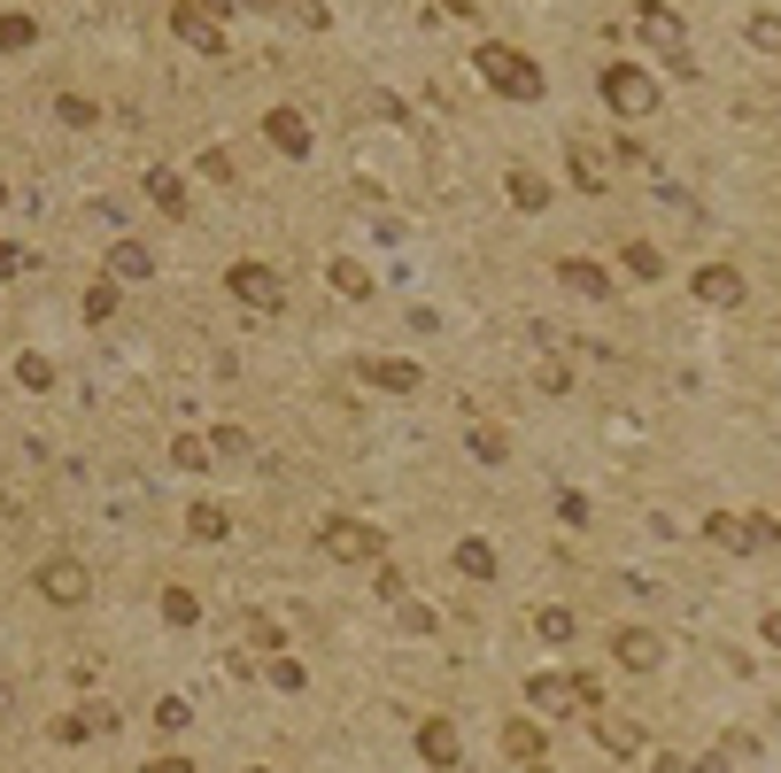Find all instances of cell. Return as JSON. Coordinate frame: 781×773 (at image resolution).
I'll return each mask as SVG.
<instances>
[{
	"instance_id": "6da1fadb",
	"label": "cell",
	"mask_w": 781,
	"mask_h": 773,
	"mask_svg": "<svg viewBox=\"0 0 781 773\" xmlns=\"http://www.w3.org/2000/svg\"><path fill=\"white\" fill-rule=\"evenodd\" d=\"M472 70H480V86L503 93V101H542V93H550V86H542V62L518 54V47H503V39H480V47H472Z\"/></svg>"
},
{
	"instance_id": "7a4b0ae2",
	"label": "cell",
	"mask_w": 781,
	"mask_h": 773,
	"mask_svg": "<svg viewBox=\"0 0 781 773\" xmlns=\"http://www.w3.org/2000/svg\"><path fill=\"white\" fill-rule=\"evenodd\" d=\"M596 101H604L620 125H642V117H658V109H665V86H658L642 62H626V54H620V62H604V70H596Z\"/></svg>"
},
{
	"instance_id": "3957f363",
	"label": "cell",
	"mask_w": 781,
	"mask_h": 773,
	"mask_svg": "<svg viewBox=\"0 0 781 773\" xmlns=\"http://www.w3.org/2000/svg\"><path fill=\"white\" fill-rule=\"evenodd\" d=\"M310 542H317V557H325V565H364V573H372V565L387 557V534H379L372 518H348V511H325Z\"/></svg>"
},
{
	"instance_id": "277c9868",
	"label": "cell",
	"mask_w": 781,
	"mask_h": 773,
	"mask_svg": "<svg viewBox=\"0 0 781 773\" xmlns=\"http://www.w3.org/2000/svg\"><path fill=\"white\" fill-rule=\"evenodd\" d=\"M634 31H642V47L673 70V78H696V54H689V23L665 8V0H634Z\"/></svg>"
},
{
	"instance_id": "5b68a950",
	"label": "cell",
	"mask_w": 781,
	"mask_h": 773,
	"mask_svg": "<svg viewBox=\"0 0 781 773\" xmlns=\"http://www.w3.org/2000/svg\"><path fill=\"white\" fill-rule=\"evenodd\" d=\"M526 704H534L542 720L604 712V681H596V673H534V681H526Z\"/></svg>"
},
{
	"instance_id": "8992f818",
	"label": "cell",
	"mask_w": 781,
	"mask_h": 773,
	"mask_svg": "<svg viewBox=\"0 0 781 773\" xmlns=\"http://www.w3.org/2000/svg\"><path fill=\"white\" fill-rule=\"evenodd\" d=\"M225 295L240 309H256V317H279V309H287V279H279L271 264H248V256H240V264L225 271Z\"/></svg>"
},
{
	"instance_id": "52a82bcc",
	"label": "cell",
	"mask_w": 781,
	"mask_h": 773,
	"mask_svg": "<svg viewBox=\"0 0 781 773\" xmlns=\"http://www.w3.org/2000/svg\"><path fill=\"white\" fill-rule=\"evenodd\" d=\"M704 534H712L728 557H751V549H774L781 542L774 518H735V511H704Z\"/></svg>"
},
{
	"instance_id": "ba28073f",
	"label": "cell",
	"mask_w": 781,
	"mask_h": 773,
	"mask_svg": "<svg viewBox=\"0 0 781 773\" xmlns=\"http://www.w3.org/2000/svg\"><path fill=\"white\" fill-rule=\"evenodd\" d=\"M39 596H47V604H62V612H78V604L93 596V581H86V565H78V557H47V565H39Z\"/></svg>"
},
{
	"instance_id": "9c48e42d",
	"label": "cell",
	"mask_w": 781,
	"mask_h": 773,
	"mask_svg": "<svg viewBox=\"0 0 781 773\" xmlns=\"http://www.w3.org/2000/svg\"><path fill=\"white\" fill-rule=\"evenodd\" d=\"M565 178H573L589 201H604V194H612V162H604V148H596V140H565Z\"/></svg>"
},
{
	"instance_id": "30bf717a",
	"label": "cell",
	"mask_w": 781,
	"mask_h": 773,
	"mask_svg": "<svg viewBox=\"0 0 781 773\" xmlns=\"http://www.w3.org/2000/svg\"><path fill=\"white\" fill-rule=\"evenodd\" d=\"M612 657H620V673H658L665 665V634L658 626H620L612 634Z\"/></svg>"
},
{
	"instance_id": "8fae6325",
	"label": "cell",
	"mask_w": 781,
	"mask_h": 773,
	"mask_svg": "<svg viewBox=\"0 0 781 773\" xmlns=\"http://www.w3.org/2000/svg\"><path fill=\"white\" fill-rule=\"evenodd\" d=\"M557 287L581 295V303H612V295H620V279H612L604 264H589V256H557Z\"/></svg>"
},
{
	"instance_id": "7c38bea8",
	"label": "cell",
	"mask_w": 781,
	"mask_h": 773,
	"mask_svg": "<svg viewBox=\"0 0 781 773\" xmlns=\"http://www.w3.org/2000/svg\"><path fill=\"white\" fill-rule=\"evenodd\" d=\"M689 287H696V303H704V309H743V295H751L735 264H696V279H689Z\"/></svg>"
},
{
	"instance_id": "4fadbf2b",
	"label": "cell",
	"mask_w": 781,
	"mask_h": 773,
	"mask_svg": "<svg viewBox=\"0 0 781 773\" xmlns=\"http://www.w3.org/2000/svg\"><path fill=\"white\" fill-rule=\"evenodd\" d=\"M418 759H426L434 773L465 766V735H457V720H442V712H434V720L418 727Z\"/></svg>"
},
{
	"instance_id": "5bb4252c",
	"label": "cell",
	"mask_w": 781,
	"mask_h": 773,
	"mask_svg": "<svg viewBox=\"0 0 781 773\" xmlns=\"http://www.w3.org/2000/svg\"><path fill=\"white\" fill-rule=\"evenodd\" d=\"M264 140L287 155V162H303V155H310V117H303L295 101H279V109L264 117Z\"/></svg>"
},
{
	"instance_id": "9a60e30c",
	"label": "cell",
	"mask_w": 781,
	"mask_h": 773,
	"mask_svg": "<svg viewBox=\"0 0 781 773\" xmlns=\"http://www.w3.org/2000/svg\"><path fill=\"white\" fill-rule=\"evenodd\" d=\"M589 727H596V743H604L612 759H642V751H650L642 720H626V712H589Z\"/></svg>"
},
{
	"instance_id": "2e32d148",
	"label": "cell",
	"mask_w": 781,
	"mask_h": 773,
	"mask_svg": "<svg viewBox=\"0 0 781 773\" xmlns=\"http://www.w3.org/2000/svg\"><path fill=\"white\" fill-rule=\"evenodd\" d=\"M503 194H511V209H518V217H542V209L557 201V186H550V178H542L534 162H511V178H503Z\"/></svg>"
},
{
	"instance_id": "e0dca14e",
	"label": "cell",
	"mask_w": 781,
	"mask_h": 773,
	"mask_svg": "<svg viewBox=\"0 0 781 773\" xmlns=\"http://www.w3.org/2000/svg\"><path fill=\"white\" fill-rule=\"evenodd\" d=\"M364 387H379V395H418L426 371H418L411 356H372V364H364Z\"/></svg>"
},
{
	"instance_id": "ac0fdd59",
	"label": "cell",
	"mask_w": 781,
	"mask_h": 773,
	"mask_svg": "<svg viewBox=\"0 0 781 773\" xmlns=\"http://www.w3.org/2000/svg\"><path fill=\"white\" fill-rule=\"evenodd\" d=\"M325 287H333L340 303H372V287H379V279H372V264H356V256H333V264H325Z\"/></svg>"
},
{
	"instance_id": "d6986e66",
	"label": "cell",
	"mask_w": 781,
	"mask_h": 773,
	"mask_svg": "<svg viewBox=\"0 0 781 773\" xmlns=\"http://www.w3.org/2000/svg\"><path fill=\"white\" fill-rule=\"evenodd\" d=\"M170 31H178L194 54H225V23H209V16H194V8H170Z\"/></svg>"
},
{
	"instance_id": "ffe728a7",
	"label": "cell",
	"mask_w": 781,
	"mask_h": 773,
	"mask_svg": "<svg viewBox=\"0 0 781 773\" xmlns=\"http://www.w3.org/2000/svg\"><path fill=\"white\" fill-rule=\"evenodd\" d=\"M148 201H156L162 217H186V209H194V194H186V178H178L170 162H156V170H148Z\"/></svg>"
},
{
	"instance_id": "44dd1931",
	"label": "cell",
	"mask_w": 781,
	"mask_h": 773,
	"mask_svg": "<svg viewBox=\"0 0 781 773\" xmlns=\"http://www.w3.org/2000/svg\"><path fill=\"white\" fill-rule=\"evenodd\" d=\"M449 565H457L465 581H495V542H487V534H465V542L449 549Z\"/></svg>"
},
{
	"instance_id": "7402d4cb",
	"label": "cell",
	"mask_w": 781,
	"mask_h": 773,
	"mask_svg": "<svg viewBox=\"0 0 781 773\" xmlns=\"http://www.w3.org/2000/svg\"><path fill=\"white\" fill-rule=\"evenodd\" d=\"M620 264H626V279H642V287H658V279H665V248H658V240H626Z\"/></svg>"
},
{
	"instance_id": "603a6c76",
	"label": "cell",
	"mask_w": 781,
	"mask_h": 773,
	"mask_svg": "<svg viewBox=\"0 0 781 773\" xmlns=\"http://www.w3.org/2000/svg\"><path fill=\"white\" fill-rule=\"evenodd\" d=\"M109 279H132V287H140V279H156V256H148L140 240H117V248H109Z\"/></svg>"
},
{
	"instance_id": "cb8c5ba5",
	"label": "cell",
	"mask_w": 781,
	"mask_h": 773,
	"mask_svg": "<svg viewBox=\"0 0 781 773\" xmlns=\"http://www.w3.org/2000/svg\"><path fill=\"white\" fill-rule=\"evenodd\" d=\"M503 751H511V759H526V766H534V759H550L542 720H511V727H503Z\"/></svg>"
},
{
	"instance_id": "d4e9b609",
	"label": "cell",
	"mask_w": 781,
	"mask_h": 773,
	"mask_svg": "<svg viewBox=\"0 0 781 773\" xmlns=\"http://www.w3.org/2000/svg\"><path fill=\"white\" fill-rule=\"evenodd\" d=\"M573 634H581V618L565 612V604H542V612H534V642H550V650H565Z\"/></svg>"
},
{
	"instance_id": "484cf974",
	"label": "cell",
	"mask_w": 781,
	"mask_h": 773,
	"mask_svg": "<svg viewBox=\"0 0 781 773\" xmlns=\"http://www.w3.org/2000/svg\"><path fill=\"white\" fill-rule=\"evenodd\" d=\"M186 534H194V542H225V534H233V511H225V503H194V511H186Z\"/></svg>"
},
{
	"instance_id": "4316f807",
	"label": "cell",
	"mask_w": 781,
	"mask_h": 773,
	"mask_svg": "<svg viewBox=\"0 0 781 773\" xmlns=\"http://www.w3.org/2000/svg\"><path fill=\"white\" fill-rule=\"evenodd\" d=\"M240 634H248V650H271V657L287 650V626H279L271 612H248V618H240Z\"/></svg>"
},
{
	"instance_id": "83f0119b",
	"label": "cell",
	"mask_w": 781,
	"mask_h": 773,
	"mask_svg": "<svg viewBox=\"0 0 781 773\" xmlns=\"http://www.w3.org/2000/svg\"><path fill=\"white\" fill-rule=\"evenodd\" d=\"M743 39H751L759 54H781V16H774V8H759V16H743Z\"/></svg>"
},
{
	"instance_id": "f1b7e54d",
	"label": "cell",
	"mask_w": 781,
	"mask_h": 773,
	"mask_svg": "<svg viewBox=\"0 0 781 773\" xmlns=\"http://www.w3.org/2000/svg\"><path fill=\"white\" fill-rule=\"evenodd\" d=\"M162 618L170 626H201V596L194 588H162Z\"/></svg>"
},
{
	"instance_id": "f546056e",
	"label": "cell",
	"mask_w": 781,
	"mask_h": 773,
	"mask_svg": "<svg viewBox=\"0 0 781 773\" xmlns=\"http://www.w3.org/2000/svg\"><path fill=\"white\" fill-rule=\"evenodd\" d=\"M16 379H23L31 395H47V387H55V364H47L39 348H23V356H16Z\"/></svg>"
},
{
	"instance_id": "4dcf8cb0",
	"label": "cell",
	"mask_w": 781,
	"mask_h": 773,
	"mask_svg": "<svg viewBox=\"0 0 781 773\" xmlns=\"http://www.w3.org/2000/svg\"><path fill=\"white\" fill-rule=\"evenodd\" d=\"M465 449H472V464H503V457H511L495 426H472V434H465Z\"/></svg>"
},
{
	"instance_id": "1f68e13d",
	"label": "cell",
	"mask_w": 781,
	"mask_h": 773,
	"mask_svg": "<svg viewBox=\"0 0 781 773\" xmlns=\"http://www.w3.org/2000/svg\"><path fill=\"white\" fill-rule=\"evenodd\" d=\"M271 688H287V696H295V688H310V665L279 650V657H271Z\"/></svg>"
},
{
	"instance_id": "d6a6232c",
	"label": "cell",
	"mask_w": 781,
	"mask_h": 773,
	"mask_svg": "<svg viewBox=\"0 0 781 773\" xmlns=\"http://www.w3.org/2000/svg\"><path fill=\"white\" fill-rule=\"evenodd\" d=\"M395 612H403V634H442V612H434V604H411V596H403Z\"/></svg>"
},
{
	"instance_id": "836d02e7",
	"label": "cell",
	"mask_w": 781,
	"mask_h": 773,
	"mask_svg": "<svg viewBox=\"0 0 781 773\" xmlns=\"http://www.w3.org/2000/svg\"><path fill=\"white\" fill-rule=\"evenodd\" d=\"M372 596H387V604H403V596H411V581H403V573H395V565L379 557V565H372Z\"/></svg>"
},
{
	"instance_id": "e575fe53",
	"label": "cell",
	"mask_w": 781,
	"mask_h": 773,
	"mask_svg": "<svg viewBox=\"0 0 781 773\" xmlns=\"http://www.w3.org/2000/svg\"><path fill=\"white\" fill-rule=\"evenodd\" d=\"M86 317H93V325H109V317H117V279H101V287L86 295Z\"/></svg>"
},
{
	"instance_id": "d590c367",
	"label": "cell",
	"mask_w": 781,
	"mask_h": 773,
	"mask_svg": "<svg viewBox=\"0 0 781 773\" xmlns=\"http://www.w3.org/2000/svg\"><path fill=\"white\" fill-rule=\"evenodd\" d=\"M287 8V23H310V31H325L333 16H325V0H279Z\"/></svg>"
},
{
	"instance_id": "8d00e7d4",
	"label": "cell",
	"mask_w": 781,
	"mask_h": 773,
	"mask_svg": "<svg viewBox=\"0 0 781 773\" xmlns=\"http://www.w3.org/2000/svg\"><path fill=\"white\" fill-rule=\"evenodd\" d=\"M209 457H248V434H240V426H217V434H209Z\"/></svg>"
},
{
	"instance_id": "74e56055",
	"label": "cell",
	"mask_w": 781,
	"mask_h": 773,
	"mask_svg": "<svg viewBox=\"0 0 781 773\" xmlns=\"http://www.w3.org/2000/svg\"><path fill=\"white\" fill-rule=\"evenodd\" d=\"M557 518H565V526H589L596 511H589V495H581V487H565V495H557Z\"/></svg>"
},
{
	"instance_id": "f35d334b",
	"label": "cell",
	"mask_w": 781,
	"mask_h": 773,
	"mask_svg": "<svg viewBox=\"0 0 781 773\" xmlns=\"http://www.w3.org/2000/svg\"><path fill=\"white\" fill-rule=\"evenodd\" d=\"M31 39H39L31 16H0V47H31Z\"/></svg>"
},
{
	"instance_id": "ab89813d",
	"label": "cell",
	"mask_w": 781,
	"mask_h": 773,
	"mask_svg": "<svg viewBox=\"0 0 781 773\" xmlns=\"http://www.w3.org/2000/svg\"><path fill=\"white\" fill-rule=\"evenodd\" d=\"M720 759H759V735H743V727H728V735H720Z\"/></svg>"
},
{
	"instance_id": "60d3db41",
	"label": "cell",
	"mask_w": 781,
	"mask_h": 773,
	"mask_svg": "<svg viewBox=\"0 0 781 773\" xmlns=\"http://www.w3.org/2000/svg\"><path fill=\"white\" fill-rule=\"evenodd\" d=\"M156 727H162V735H178V727H186V696H162V704H156Z\"/></svg>"
},
{
	"instance_id": "b9f144b4",
	"label": "cell",
	"mask_w": 781,
	"mask_h": 773,
	"mask_svg": "<svg viewBox=\"0 0 781 773\" xmlns=\"http://www.w3.org/2000/svg\"><path fill=\"white\" fill-rule=\"evenodd\" d=\"M170 457L186 464V472H201V464H209V442H194V434H178V449H170Z\"/></svg>"
},
{
	"instance_id": "7bdbcfd3",
	"label": "cell",
	"mask_w": 781,
	"mask_h": 773,
	"mask_svg": "<svg viewBox=\"0 0 781 773\" xmlns=\"http://www.w3.org/2000/svg\"><path fill=\"white\" fill-rule=\"evenodd\" d=\"M55 109H62V125H93V101H86V93H62Z\"/></svg>"
},
{
	"instance_id": "ee69618b",
	"label": "cell",
	"mask_w": 781,
	"mask_h": 773,
	"mask_svg": "<svg viewBox=\"0 0 781 773\" xmlns=\"http://www.w3.org/2000/svg\"><path fill=\"white\" fill-rule=\"evenodd\" d=\"M86 735H93V720H86V712H70V720H55V743H86Z\"/></svg>"
},
{
	"instance_id": "f6af8a7d",
	"label": "cell",
	"mask_w": 781,
	"mask_h": 773,
	"mask_svg": "<svg viewBox=\"0 0 781 773\" xmlns=\"http://www.w3.org/2000/svg\"><path fill=\"white\" fill-rule=\"evenodd\" d=\"M178 8H194V16H209V23H225V16H233L240 0H178Z\"/></svg>"
},
{
	"instance_id": "bcb514c9",
	"label": "cell",
	"mask_w": 781,
	"mask_h": 773,
	"mask_svg": "<svg viewBox=\"0 0 781 773\" xmlns=\"http://www.w3.org/2000/svg\"><path fill=\"white\" fill-rule=\"evenodd\" d=\"M434 8H442V16H457V23H472V16H480V0H434Z\"/></svg>"
},
{
	"instance_id": "7dc6e473",
	"label": "cell",
	"mask_w": 781,
	"mask_h": 773,
	"mask_svg": "<svg viewBox=\"0 0 781 773\" xmlns=\"http://www.w3.org/2000/svg\"><path fill=\"white\" fill-rule=\"evenodd\" d=\"M696 773H735V759H720V751H704V759H689Z\"/></svg>"
},
{
	"instance_id": "c3c4849f",
	"label": "cell",
	"mask_w": 781,
	"mask_h": 773,
	"mask_svg": "<svg viewBox=\"0 0 781 773\" xmlns=\"http://www.w3.org/2000/svg\"><path fill=\"white\" fill-rule=\"evenodd\" d=\"M16 271H23V248H8V240H0V279H16Z\"/></svg>"
},
{
	"instance_id": "681fc988",
	"label": "cell",
	"mask_w": 781,
	"mask_h": 773,
	"mask_svg": "<svg viewBox=\"0 0 781 773\" xmlns=\"http://www.w3.org/2000/svg\"><path fill=\"white\" fill-rule=\"evenodd\" d=\"M759 634H767V650H781V612H767V618H759Z\"/></svg>"
},
{
	"instance_id": "f907efd6",
	"label": "cell",
	"mask_w": 781,
	"mask_h": 773,
	"mask_svg": "<svg viewBox=\"0 0 781 773\" xmlns=\"http://www.w3.org/2000/svg\"><path fill=\"white\" fill-rule=\"evenodd\" d=\"M148 773H194V759H148Z\"/></svg>"
},
{
	"instance_id": "816d5d0a",
	"label": "cell",
	"mask_w": 781,
	"mask_h": 773,
	"mask_svg": "<svg viewBox=\"0 0 781 773\" xmlns=\"http://www.w3.org/2000/svg\"><path fill=\"white\" fill-rule=\"evenodd\" d=\"M650 773H696L689 759H650Z\"/></svg>"
},
{
	"instance_id": "f5cc1de1",
	"label": "cell",
	"mask_w": 781,
	"mask_h": 773,
	"mask_svg": "<svg viewBox=\"0 0 781 773\" xmlns=\"http://www.w3.org/2000/svg\"><path fill=\"white\" fill-rule=\"evenodd\" d=\"M240 8H248V16H271V8H279V0H240Z\"/></svg>"
},
{
	"instance_id": "db71d44e",
	"label": "cell",
	"mask_w": 781,
	"mask_h": 773,
	"mask_svg": "<svg viewBox=\"0 0 781 773\" xmlns=\"http://www.w3.org/2000/svg\"><path fill=\"white\" fill-rule=\"evenodd\" d=\"M248 773H271V766H248Z\"/></svg>"
},
{
	"instance_id": "11a10c76",
	"label": "cell",
	"mask_w": 781,
	"mask_h": 773,
	"mask_svg": "<svg viewBox=\"0 0 781 773\" xmlns=\"http://www.w3.org/2000/svg\"><path fill=\"white\" fill-rule=\"evenodd\" d=\"M0 201H8V186H0Z\"/></svg>"
}]
</instances>
